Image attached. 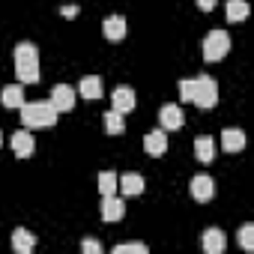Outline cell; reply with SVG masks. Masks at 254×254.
<instances>
[{"label": "cell", "mask_w": 254, "mask_h": 254, "mask_svg": "<svg viewBox=\"0 0 254 254\" xmlns=\"http://www.w3.org/2000/svg\"><path fill=\"white\" fill-rule=\"evenodd\" d=\"M33 135L27 132V129H18L15 135H12V153L18 156V159H27L30 153H33Z\"/></svg>", "instance_id": "cell-13"}, {"label": "cell", "mask_w": 254, "mask_h": 254, "mask_svg": "<svg viewBox=\"0 0 254 254\" xmlns=\"http://www.w3.org/2000/svg\"><path fill=\"white\" fill-rule=\"evenodd\" d=\"M81 251L84 254H102V242L99 239H84L81 242Z\"/></svg>", "instance_id": "cell-27"}, {"label": "cell", "mask_w": 254, "mask_h": 254, "mask_svg": "<svg viewBox=\"0 0 254 254\" xmlns=\"http://www.w3.org/2000/svg\"><path fill=\"white\" fill-rule=\"evenodd\" d=\"M123 215H126V203H123L120 197L108 194V197L102 200V221H120Z\"/></svg>", "instance_id": "cell-14"}, {"label": "cell", "mask_w": 254, "mask_h": 254, "mask_svg": "<svg viewBox=\"0 0 254 254\" xmlns=\"http://www.w3.org/2000/svg\"><path fill=\"white\" fill-rule=\"evenodd\" d=\"M194 159H197L200 165H209V162L215 159V141H212V138H197V141H194Z\"/></svg>", "instance_id": "cell-18"}, {"label": "cell", "mask_w": 254, "mask_h": 254, "mask_svg": "<svg viewBox=\"0 0 254 254\" xmlns=\"http://www.w3.org/2000/svg\"><path fill=\"white\" fill-rule=\"evenodd\" d=\"M111 105H114V111H120V114L135 111V105H138L135 90H132V87H117V90H114V96H111Z\"/></svg>", "instance_id": "cell-7"}, {"label": "cell", "mask_w": 254, "mask_h": 254, "mask_svg": "<svg viewBox=\"0 0 254 254\" xmlns=\"http://www.w3.org/2000/svg\"><path fill=\"white\" fill-rule=\"evenodd\" d=\"M191 102H194L197 108H203V111L215 108V105H218V84H215V78L197 75V78H194V96H191Z\"/></svg>", "instance_id": "cell-2"}, {"label": "cell", "mask_w": 254, "mask_h": 254, "mask_svg": "<svg viewBox=\"0 0 254 254\" xmlns=\"http://www.w3.org/2000/svg\"><path fill=\"white\" fill-rule=\"evenodd\" d=\"M215 3H218V0H197V9H203V12H212V9H215Z\"/></svg>", "instance_id": "cell-28"}, {"label": "cell", "mask_w": 254, "mask_h": 254, "mask_svg": "<svg viewBox=\"0 0 254 254\" xmlns=\"http://www.w3.org/2000/svg\"><path fill=\"white\" fill-rule=\"evenodd\" d=\"M18 111H21V123L27 129H51L60 117L51 102H24Z\"/></svg>", "instance_id": "cell-1"}, {"label": "cell", "mask_w": 254, "mask_h": 254, "mask_svg": "<svg viewBox=\"0 0 254 254\" xmlns=\"http://www.w3.org/2000/svg\"><path fill=\"white\" fill-rule=\"evenodd\" d=\"M144 150H147V156H165L168 153V132L165 129H153L144 138Z\"/></svg>", "instance_id": "cell-8"}, {"label": "cell", "mask_w": 254, "mask_h": 254, "mask_svg": "<svg viewBox=\"0 0 254 254\" xmlns=\"http://www.w3.org/2000/svg\"><path fill=\"white\" fill-rule=\"evenodd\" d=\"M48 102L54 105L57 114L72 111V108H75V87H69V84H57V87H51V99H48Z\"/></svg>", "instance_id": "cell-4"}, {"label": "cell", "mask_w": 254, "mask_h": 254, "mask_svg": "<svg viewBox=\"0 0 254 254\" xmlns=\"http://www.w3.org/2000/svg\"><path fill=\"white\" fill-rule=\"evenodd\" d=\"M15 75L21 84H36L42 78V69H39V60L36 63H15Z\"/></svg>", "instance_id": "cell-17"}, {"label": "cell", "mask_w": 254, "mask_h": 254, "mask_svg": "<svg viewBox=\"0 0 254 254\" xmlns=\"http://www.w3.org/2000/svg\"><path fill=\"white\" fill-rule=\"evenodd\" d=\"M191 197L194 200H200V203H206V200H212V194H215V183H212V177H206V174H197V177H191Z\"/></svg>", "instance_id": "cell-6"}, {"label": "cell", "mask_w": 254, "mask_h": 254, "mask_svg": "<svg viewBox=\"0 0 254 254\" xmlns=\"http://www.w3.org/2000/svg\"><path fill=\"white\" fill-rule=\"evenodd\" d=\"M236 239H239L242 251H254V224H242L239 233H236Z\"/></svg>", "instance_id": "cell-24"}, {"label": "cell", "mask_w": 254, "mask_h": 254, "mask_svg": "<svg viewBox=\"0 0 254 254\" xmlns=\"http://www.w3.org/2000/svg\"><path fill=\"white\" fill-rule=\"evenodd\" d=\"M117 177L120 174H114V171H102L99 174V191H102V197H108V194L117 191Z\"/></svg>", "instance_id": "cell-23"}, {"label": "cell", "mask_w": 254, "mask_h": 254, "mask_svg": "<svg viewBox=\"0 0 254 254\" xmlns=\"http://www.w3.org/2000/svg\"><path fill=\"white\" fill-rule=\"evenodd\" d=\"M78 93L84 96V99H102V78L99 75H84L81 78V84H78Z\"/></svg>", "instance_id": "cell-15"}, {"label": "cell", "mask_w": 254, "mask_h": 254, "mask_svg": "<svg viewBox=\"0 0 254 254\" xmlns=\"http://www.w3.org/2000/svg\"><path fill=\"white\" fill-rule=\"evenodd\" d=\"M0 105L9 108V111H18V108L24 105V87H21V84L3 87V93H0Z\"/></svg>", "instance_id": "cell-12"}, {"label": "cell", "mask_w": 254, "mask_h": 254, "mask_svg": "<svg viewBox=\"0 0 254 254\" xmlns=\"http://www.w3.org/2000/svg\"><path fill=\"white\" fill-rule=\"evenodd\" d=\"M180 96H183V102H191V96H194V78H183L180 81Z\"/></svg>", "instance_id": "cell-26"}, {"label": "cell", "mask_w": 254, "mask_h": 254, "mask_svg": "<svg viewBox=\"0 0 254 254\" xmlns=\"http://www.w3.org/2000/svg\"><path fill=\"white\" fill-rule=\"evenodd\" d=\"M159 123H162V129H165V132H177V129H183L186 114H183L180 105H165V108L159 111Z\"/></svg>", "instance_id": "cell-5"}, {"label": "cell", "mask_w": 254, "mask_h": 254, "mask_svg": "<svg viewBox=\"0 0 254 254\" xmlns=\"http://www.w3.org/2000/svg\"><path fill=\"white\" fill-rule=\"evenodd\" d=\"M227 51H230V36L224 30H209L203 39V60L218 63L221 57H227Z\"/></svg>", "instance_id": "cell-3"}, {"label": "cell", "mask_w": 254, "mask_h": 254, "mask_svg": "<svg viewBox=\"0 0 254 254\" xmlns=\"http://www.w3.org/2000/svg\"><path fill=\"white\" fill-rule=\"evenodd\" d=\"M105 129H108V135H123L126 132V120H123V114L120 111H105Z\"/></svg>", "instance_id": "cell-21"}, {"label": "cell", "mask_w": 254, "mask_h": 254, "mask_svg": "<svg viewBox=\"0 0 254 254\" xmlns=\"http://www.w3.org/2000/svg\"><path fill=\"white\" fill-rule=\"evenodd\" d=\"M111 251H114V254H147L150 248H147L144 242H123V245H114Z\"/></svg>", "instance_id": "cell-25"}, {"label": "cell", "mask_w": 254, "mask_h": 254, "mask_svg": "<svg viewBox=\"0 0 254 254\" xmlns=\"http://www.w3.org/2000/svg\"><path fill=\"white\" fill-rule=\"evenodd\" d=\"M224 12H227V21H233V24L245 21L248 18V0H227Z\"/></svg>", "instance_id": "cell-19"}, {"label": "cell", "mask_w": 254, "mask_h": 254, "mask_svg": "<svg viewBox=\"0 0 254 254\" xmlns=\"http://www.w3.org/2000/svg\"><path fill=\"white\" fill-rule=\"evenodd\" d=\"M117 189L126 197H135V194L144 191V177L141 174H123V177H117Z\"/></svg>", "instance_id": "cell-10"}, {"label": "cell", "mask_w": 254, "mask_h": 254, "mask_svg": "<svg viewBox=\"0 0 254 254\" xmlns=\"http://www.w3.org/2000/svg\"><path fill=\"white\" fill-rule=\"evenodd\" d=\"M0 144H3V132H0Z\"/></svg>", "instance_id": "cell-30"}, {"label": "cell", "mask_w": 254, "mask_h": 254, "mask_svg": "<svg viewBox=\"0 0 254 254\" xmlns=\"http://www.w3.org/2000/svg\"><path fill=\"white\" fill-rule=\"evenodd\" d=\"M33 245H36V239H33L24 227H18V230L12 233V248H15L18 254H30V251H33Z\"/></svg>", "instance_id": "cell-20"}, {"label": "cell", "mask_w": 254, "mask_h": 254, "mask_svg": "<svg viewBox=\"0 0 254 254\" xmlns=\"http://www.w3.org/2000/svg\"><path fill=\"white\" fill-rule=\"evenodd\" d=\"M102 33H105L108 42H123V39H126V21H123L120 15H108V18L102 21Z\"/></svg>", "instance_id": "cell-9"}, {"label": "cell", "mask_w": 254, "mask_h": 254, "mask_svg": "<svg viewBox=\"0 0 254 254\" xmlns=\"http://www.w3.org/2000/svg\"><path fill=\"white\" fill-rule=\"evenodd\" d=\"M221 147H224L227 153L245 150V132H242V129H224V132H221Z\"/></svg>", "instance_id": "cell-16"}, {"label": "cell", "mask_w": 254, "mask_h": 254, "mask_svg": "<svg viewBox=\"0 0 254 254\" xmlns=\"http://www.w3.org/2000/svg\"><path fill=\"white\" fill-rule=\"evenodd\" d=\"M12 57H15V63H36V60H39V51H36V45L21 42V45H15Z\"/></svg>", "instance_id": "cell-22"}, {"label": "cell", "mask_w": 254, "mask_h": 254, "mask_svg": "<svg viewBox=\"0 0 254 254\" xmlns=\"http://www.w3.org/2000/svg\"><path fill=\"white\" fill-rule=\"evenodd\" d=\"M200 245H203V251H206V254H221V251L227 248V239H224V233H221L218 227H209V230L203 233Z\"/></svg>", "instance_id": "cell-11"}, {"label": "cell", "mask_w": 254, "mask_h": 254, "mask_svg": "<svg viewBox=\"0 0 254 254\" xmlns=\"http://www.w3.org/2000/svg\"><path fill=\"white\" fill-rule=\"evenodd\" d=\"M60 15H63V18H75V15H78V6H72V3H69V6H63V9H60Z\"/></svg>", "instance_id": "cell-29"}]
</instances>
